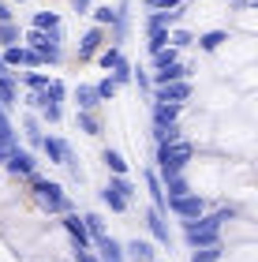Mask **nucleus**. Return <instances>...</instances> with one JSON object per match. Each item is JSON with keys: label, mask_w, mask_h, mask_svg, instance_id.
<instances>
[{"label": "nucleus", "mask_w": 258, "mask_h": 262, "mask_svg": "<svg viewBox=\"0 0 258 262\" xmlns=\"http://www.w3.org/2000/svg\"><path fill=\"white\" fill-rule=\"evenodd\" d=\"M236 217V206H221L214 213H202L198 221L183 225V244L191 247V251H202V247H217L221 244V229H225V221Z\"/></svg>", "instance_id": "f257e3e1"}, {"label": "nucleus", "mask_w": 258, "mask_h": 262, "mask_svg": "<svg viewBox=\"0 0 258 262\" xmlns=\"http://www.w3.org/2000/svg\"><path fill=\"white\" fill-rule=\"evenodd\" d=\"M191 158H195V146L187 139H172V142H161L157 146V165H154V172L165 180V176H176V172H183L187 165H191Z\"/></svg>", "instance_id": "f03ea898"}, {"label": "nucleus", "mask_w": 258, "mask_h": 262, "mask_svg": "<svg viewBox=\"0 0 258 262\" xmlns=\"http://www.w3.org/2000/svg\"><path fill=\"white\" fill-rule=\"evenodd\" d=\"M22 38H27V45H22V49H34L41 56V64H60L64 60V30L56 27V30H27L22 34Z\"/></svg>", "instance_id": "7ed1b4c3"}, {"label": "nucleus", "mask_w": 258, "mask_h": 262, "mask_svg": "<svg viewBox=\"0 0 258 262\" xmlns=\"http://www.w3.org/2000/svg\"><path fill=\"white\" fill-rule=\"evenodd\" d=\"M30 187H34V199H38L49 213H72V199L64 195V187L56 184V180H41V176H30Z\"/></svg>", "instance_id": "20e7f679"}, {"label": "nucleus", "mask_w": 258, "mask_h": 262, "mask_svg": "<svg viewBox=\"0 0 258 262\" xmlns=\"http://www.w3.org/2000/svg\"><path fill=\"white\" fill-rule=\"evenodd\" d=\"M131 199H135V184L127 176H109V184L101 187V202L112 213H127L131 210Z\"/></svg>", "instance_id": "39448f33"}, {"label": "nucleus", "mask_w": 258, "mask_h": 262, "mask_svg": "<svg viewBox=\"0 0 258 262\" xmlns=\"http://www.w3.org/2000/svg\"><path fill=\"white\" fill-rule=\"evenodd\" d=\"M165 213H176L183 225H191V221H198L206 213V199L198 195V191H191V195H183V199H169V206H165Z\"/></svg>", "instance_id": "423d86ee"}, {"label": "nucleus", "mask_w": 258, "mask_h": 262, "mask_svg": "<svg viewBox=\"0 0 258 262\" xmlns=\"http://www.w3.org/2000/svg\"><path fill=\"white\" fill-rule=\"evenodd\" d=\"M191 94H195V86H191V79H183V82H169V86H154L150 90V101H161V105H187L191 101Z\"/></svg>", "instance_id": "0eeeda50"}, {"label": "nucleus", "mask_w": 258, "mask_h": 262, "mask_svg": "<svg viewBox=\"0 0 258 262\" xmlns=\"http://www.w3.org/2000/svg\"><path fill=\"white\" fill-rule=\"evenodd\" d=\"M90 247H93V255H98V262H127L124 244L112 240V236H101V240H93Z\"/></svg>", "instance_id": "6e6552de"}, {"label": "nucleus", "mask_w": 258, "mask_h": 262, "mask_svg": "<svg viewBox=\"0 0 258 262\" xmlns=\"http://www.w3.org/2000/svg\"><path fill=\"white\" fill-rule=\"evenodd\" d=\"M183 79H191V64L176 60V64H169V68L154 71V79H150V86H169V82H183Z\"/></svg>", "instance_id": "1a4fd4ad"}, {"label": "nucleus", "mask_w": 258, "mask_h": 262, "mask_svg": "<svg viewBox=\"0 0 258 262\" xmlns=\"http://www.w3.org/2000/svg\"><path fill=\"white\" fill-rule=\"evenodd\" d=\"M4 165H8V172H11V176H34V169H38L34 154H30V150H19V146L8 154V161H4Z\"/></svg>", "instance_id": "9d476101"}, {"label": "nucleus", "mask_w": 258, "mask_h": 262, "mask_svg": "<svg viewBox=\"0 0 258 262\" xmlns=\"http://www.w3.org/2000/svg\"><path fill=\"white\" fill-rule=\"evenodd\" d=\"M146 229H150V236H154V244H161V247H169V244H172V232H169L165 213H157L154 206L146 210Z\"/></svg>", "instance_id": "9b49d317"}, {"label": "nucleus", "mask_w": 258, "mask_h": 262, "mask_svg": "<svg viewBox=\"0 0 258 262\" xmlns=\"http://www.w3.org/2000/svg\"><path fill=\"white\" fill-rule=\"evenodd\" d=\"M41 150H45V158H49L53 165H67V158L75 154L60 135H45V139H41Z\"/></svg>", "instance_id": "f8f14e48"}, {"label": "nucleus", "mask_w": 258, "mask_h": 262, "mask_svg": "<svg viewBox=\"0 0 258 262\" xmlns=\"http://www.w3.org/2000/svg\"><path fill=\"white\" fill-rule=\"evenodd\" d=\"M124 255H127V262H154L157 258V247L150 240H138V236H135V240L124 244Z\"/></svg>", "instance_id": "ddd939ff"}, {"label": "nucleus", "mask_w": 258, "mask_h": 262, "mask_svg": "<svg viewBox=\"0 0 258 262\" xmlns=\"http://www.w3.org/2000/svg\"><path fill=\"white\" fill-rule=\"evenodd\" d=\"M161 180V176H157ZM161 191H165V202L169 199H183V195H191L195 187H191V180H187L183 172H176V176H165V180H161Z\"/></svg>", "instance_id": "4468645a"}, {"label": "nucleus", "mask_w": 258, "mask_h": 262, "mask_svg": "<svg viewBox=\"0 0 258 262\" xmlns=\"http://www.w3.org/2000/svg\"><path fill=\"white\" fill-rule=\"evenodd\" d=\"M101 45H105V30L101 27H90L83 38H79V60H90L93 53H101Z\"/></svg>", "instance_id": "2eb2a0df"}, {"label": "nucleus", "mask_w": 258, "mask_h": 262, "mask_svg": "<svg viewBox=\"0 0 258 262\" xmlns=\"http://www.w3.org/2000/svg\"><path fill=\"white\" fill-rule=\"evenodd\" d=\"M60 225H64V229H67V236H72V240L79 244V247H90V236H86V225H83V213H60Z\"/></svg>", "instance_id": "dca6fc26"}, {"label": "nucleus", "mask_w": 258, "mask_h": 262, "mask_svg": "<svg viewBox=\"0 0 258 262\" xmlns=\"http://www.w3.org/2000/svg\"><path fill=\"white\" fill-rule=\"evenodd\" d=\"M72 98H75V109H79V113H98V109H101L98 94H93V82H79Z\"/></svg>", "instance_id": "f3484780"}, {"label": "nucleus", "mask_w": 258, "mask_h": 262, "mask_svg": "<svg viewBox=\"0 0 258 262\" xmlns=\"http://www.w3.org/2000/svg\"><path fill=\"white\" fill-rule=\"evenodd\" d=\"M15 101H19V79L15 71H4L0 75V109H15Z\"/></svg>", "instance_id": "a211bd4d"}, {"label": "nucleus", "mask_w": 258, "mask_h": 262, "mask_svg": "<svg viewBox=\"0 0 258 262\" xmlns=\"http://www.w3.org/2000/svg\"><path fill=\"white\" fill-rule=\"evenodd\" d=\"M19 146V139H15V127H11V120L4 113H0V165L8 161V154Z\"/></svg>", "instance_id": "6ab92c4d"}, {"label": "nucleus", "mask_w": 258, "mask_h": 262, "mask_svg": "<svg viewBox=\"0 0 258 262\" xmlns=\"http://www.w3.org/2000/svg\"><path fill=\"white\" fill-rule=\"evenodd\" d=\"M150 116H154V127H172L180 109L176 105H161V101H150Z\"/></svg>", "instance_id": "aec40b11"}, {"label": "nucleus", "mask_w": 258, "mask_h": 262, "mask_svg": "<svg viewBox=\"0 0 258 262\" xmlns=\"http://www.w3.org/2000/svg\"><path fill=\"white\" fill-rule=\"evenodd\" d=\"M228 41V30H206V34H198V49H206V53H217L221 45Z\"/></svg>", "instance_id": "412c9836"}, {"label": "nucleus", "mask_w": 258, "mask_h": 262, "mask_svg": "<svg viewBox=\"0 0 258 262\" xmlns=\"http://www.w3.org/2000/svg\"><path fill=\"white\" fill-rule=\"evenodd\" d=\"M146 191H150V199H154V210H157V213H165L169 202H165V191H161V180H157V172H154V169L146 172Z\"/></svg>", "instance_id": "4be33fe9"}, {"label": "nucleus", "mask_w": 258, "mask_h": 262, "mask_svg": "<svg viewBox=\"0 0 258 262\" xmlns=\"http://www.w3.org/2000/svg\"><path fill=\"white\" fill-rule=\"evenodd\" d=\"M83 225H86L90 244H93V240H101V236H109V229H105V217H101V213H83Z\"/></svg>", "instance_id": "5701e85b"}, {"label": "nucleus", "mask_w": 258, "mask_h": 262, "mask_svg": "<svg viewBox=\"0 0 258 262\" xmlns=\"http://www.w3.org/2000/svg\"><path fill=\"white\" fill-rule=\"evenodd\" d=\"M101 161L109 165V172H112V176H127V158H124L120 150H105V154H101Z\"/></svg>", "instance_id": "b1692460"}, {"label": "nucleus", "mask_w": 258, "mask_h": 262, "mask_svg": "<svg viewBox=\"0 0 258 262\" xmlns=\"http://www.w3.org/2000/svg\"><path fill=\"white\" fill-rule=\"evenodd\" d=\"M98 64H101V68H105V71L112 75V71L124 64V53L116 49V45H109V49H101V53H98Z\"/></svg>", "instance_id": "393cba45"}, {"label": "nucleus", "mask_w": 258, "mask_h": 262, "mask_svg": "<svg viewBox=\"0 0 258 262\" xmlns=\"http://www.w3.org/2000/svg\"><path fill=\"white\" fill-rule=\"evenodd\" d=\"M22 135H27L30 146H41L45 131H41V120H38V116H27V120H22Z\"/></svg>", "instance_id": "a878e982"}, {"label": "nucleus", "mask_w": 258, "mask_h": 262, "mask_svg": "<svg viewBox=\"0 0 258 262\" xmlns=\"http://www.w3.org/2000/svg\"><path fill=\"white\" fill-rule=\"evenodd\" d=\"M56 27H60V15H56V11H38L34 23H30V30H56Z\"/></svg>", "instance_id": "bb28decb"}, {"label": "nucleus", "mask_w": 258, "mask_h": 262, "mask_svg": "<svg viewBox=\"0 0 258 262\" xmlns=\"http://www.w3.org/2000/svg\"><path fill=\"white\" fill-rule=\"evenodd\" d=\"M22 86H27L30 94H41L45 86H49V75H45V71H27V75H22Z\"/></svg>", "instance_id": "cd10ccee"}, {"label": "nucleus", "mask_w": 258, "mask_h": 262, "mask_svg": "<svg viewBox=\"0 0 258 262\" xmlns=\"http://www.w3.org/2000/svg\"><path fill=\"white\" fill-rule=\"evenodd\" d=\"M75 124H79V131H86V135H101V120L93 113H75Z\"/></svg>", "instance_id": "c85d7f7f"}, {"label": "nucleus", "mask_w": 258, "mask_h": 262, "mask_svg": "<svg viewBox=\"0 0 258 262\" xmlns=\"http://www.w3.org/2000/svg\"><path fill=\"white\" fill-rule=\"evenodd\" d=\"M146 49H150V56L154 53H161V49H169V30H146Z\"/></svg>", "instance_id": "c756f323"}, {"label": "nucleus", "mask_w": 258, "mask_h": 262, "mask_svg": "<svg viewBox=\"0 0 258 262\" xmlns=\"http://www.w3.org/2000/svg\"><path fill=\"white\" fill-rule=\"evenodd\" d=\"M19 27L15 23H0V45H4V49H11V45H19Z\"/></svg>", "instance_id": "7c9ffc66"}, {"label": "nucleus", "mask_w": 258, "mask_h": 262, "mask_svg": "<svg viewBox=\"0 0 258 262\" xmlns=\"http://www.w3.org/2000/svg\"><path fill=\"white\" fill-rule=\"evenodd\" d=\"M116 90H120V86H116L109 75H105L101 82H93V94H98V101H112V98H116Z\"/></svg>", "instance_id": "2f4dec72"}, {"label": "nucleus", "mask_w": 258, "mask_h": 262, "mask_svg": "<svg viewBox=\"0 0 258 262\" xmlns=\"http://www.w3.org/2000/svg\"><path fill=\"white\" fill-rule=\"evenodd\" d=\"M90 15H93V23L105 30V27H116V8H90Z\"/></svg>", "instance_id": "473e14b6"}, {"label": "nucleus", "mask_w": 258, "mask_h": 262, "mask_svg": "<svg viewBox=\"0 0 258 262\" xmlns=\"http://www.w3.org/2000/svg\"><path fill=\"white\" fill-rule=\"evenodd\" d=\"M221 255H225V247H202V251H191V262H221Z\"/></svg>", "instance_id": "72a5a7b5"}, {"label": "nucleus", "mask_w": 258, "mask_h": 262, "mask_svg": "<svg viewBox=\"0 0 258 262\" xmlns=\"http://www.w3.org/2000/svg\"><path fill=\"white\" fill-rule=\"evenodd\" d=\"M150 60H154V71H161V68H169V64H176V60H180V56H176V49L169 45V49H161V53H154V56H150Z\"/></svg>", "instance_id": "f704fd0d"}, {"label": "nucleus", "mask_w": 258, "mask_h": 262, "mask_svg": "<svg viewBox=\"0 0 258 262\" xmlns=\"http://www.w3.org/2000/svg\"><path fill=\"white\" fill-rule=\"evenodd\" d=\"M169 45L172 49H187V45H195L191 30H169Z\"/></svg>", "instance_id": "c9c22d12"}, {"label": "nucleus", "mask_w": 258, "mask_h": 262, "mask_svg": "<svg viewBox=\"0 0 258 262\" xmlns=\"http://www.w3.org/2000/svg\"><path fill=\"white\" fill-rule=\"evenodd\" d=\"M0 60H4L8 71L19 68V64H22V45H11V49H4V53H0Z\"/></svg>", "instance_id": "e433bc0d"}, {"label": "nucleus", "mask_w": 258, "mask_h": 262, "mask_svg": "<svg viewBox=\"0 0 258 262\" xmlns=\"http://www.w3.org/2000/svg\"><path fill=\"white\" fill-rule=\"evenodd\" d=\"M45 94H49V101H56V105H60V101L67 98V86H64L60 79H49V86H45Z\"/></svg>", "instance_id": "4c0bfd02"}, {"label": "nucleus", "mask_w": 258, "mask_h": 262, "mask_svg": "<svg viewBox=\"0 0 258 262\" xmlns=\"http://www.w3.org/2000/svg\"><path fill=\"white\" fill-rule=\"evenodd\" d=\"M131 82H135V86L143 90V94H150V90H154V86H150V75H146L143 68H131Z\"/></svg>", "instance_id": "58836bf2"}, {"label": "nucleus", "mask_w": 258, "mask_h": 262, "mask_svg": "<svg viewBox=\"0 0 258 262\" xmlns=\"http://www.w3.org/2000/svg\"><path fill=\"white\" fill-rule=\"evenodd\" d=\"M22 64H27V68H45V64H41V56L34 53V49H22Z\"/></svg>", "instance_id": "ea45409f"}, {"label": "nucleus", "mask_w": 258, "mask_h": 262, "mask_svg": "<svg viewBox=\"0 0 258 262\" xmlns=\"http://www.w3.org/2000/svg\"><path fill=\"white\" fill-rule=\"evenodd\" d=\"M75 262H98L93 247H75Z\"/></svg>", "instance_id": "a19ab883"}, {"label": "nucleus", "mask_w": 258, "mask_h": 262, "mask_svg": "<svg viewBox=\"0 0 258 262\" xmlns=\"http://www.w3.org/2000/svg\"><path fill=\"white\" fill-rule=\"evenodd\" d=\"M0 23H15V11L8 8V0H0Z\"/></svg>", "instance_id": "79ce46f5"}, {"label": "nucleus", "mask_w": 258, "mask_h": 262, "mask_svg": "<svg viewBox=\"0 0 258 262\" xmlns=\"http://www.w3.org/2000/svg\"><path fill=\"white\" fill-rule=\"evenodd\" d=\"M72 8L79 11V15H86V11H90V0H72Z\"/></svg>", "instance_id": "37998d69"}, {"label": "nucleus", "mask_w": 258, "mask_h": 262, "mask_svg": "<svg viewBox=\"0 0 258 262\" xmlns=\"http://www.w3.org/2000/svg\"><path fill=\"white\" fill-rule=\"evenodd\" d=\"M4 71H8V68H4V60H0V75H4Z\"/></svg>", "instance_id": "c03bdc74"}, {"label": "nucleus", "mask_w": 258, "mask_h": 262, "mask_svg": "<svg viewBox=\"0 0 258 262\" xmlns=\"http://www.w3.org/2000/svg\"><path fill=\"white\" fill-rule=\"evenodd\" d=\"M143 4H146V8H150V4H154V0H143Z\"/></svg>", "instance_id": "a18cd8bd"}, {"label": "nucleus", "mask_w": 258, "mask_h": 262, "mask_svg": "<svg viewBox=\"0 0 258 262\" xmlns=\"http://www.w3.org/2000/svg\"><path fill=\"white\" fill-rule=\"evenodd\" d=\"M15 4H22V0H15Z\"/></svg>", "instance_id": "49530a36"}, {"label": "nucleus", "mask_w": 258, "mask_h": 262, "mask_svg": "<svg viewBox=\"0 0 258 262\" xmlns=\"http://www.w3.org/2000/svg\"><path fill=\"white\" fill-rule=\"evenodd\" d=\"M154 262H161V258H154Z\"/></svg>", "instance_id": "de8ad7c7"}, {"label": "nucleus", "mask_w": 258, "mask_h": 262, "mask_svg": "<svg viewBox=\"0 0 258 262\" xmlns=\"http://www.w3.org/2000/svg\"><path fill=\"white\" fill-rule=\"evenodd\" d=\"M0 113H4V109H0Z\"/></svg>", "instance_id": "09e8293b"}]
</instances>
